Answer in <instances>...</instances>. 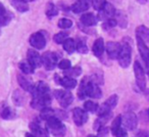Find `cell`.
Here are the masks:
<instances>
[{"label":"cell","mask_w":149,"mask_h":137,"mask_svg":"<svg viewBox=\"0 0 149 137\" xmlns=\"http://www.w3.org/2000/svg\"><path fill=\"white\" fill-rule=\"evenodd\" d=\"M46 128L53 136L55 137H63L65 135L66 128L64 124L56 117H52L49 120L46 121Z\"/></svg>","instance_id":"6da1fadb"},{"label":"cell","mask_w":149,"mask_h":137,"mask_svg":"<svg viewBox=\"0 0 149 137\" xmlns=\"http://www.w3.org/2000/svg\"><path fill=\"white\" fill-rule=\"evenodd\" d=\"M132 48L131 45L127 42L122 44V50H120V56H118V64L122 68H126L130 66L131 59H132Z\"/></svg>","instance_id":"7a4b0ae2"},{"label":"cell","mask_w":149,"mask_h":137,"mask_svg":"<svg viewBox=\"0 0 149 137\" xmlns=\"http://www.w3.org/2000/svg\"><path fill=\"white\" fill-rule=\"evenodd\" d=\"M134 74L137 86L141 90H145V88H146V76H145L144 68L138 60L134 62Z\"/></svg>","instance_id":"3957f363"},{"label":"cell","mask_w":149,"mask_h":137,"mask_svg":"<svg viewBox=\"0 0 149 137\" xmlns=\"http://www.w3.org/2000/svg\"><path fill=\"white\" fill-rule=\"evenodd\" d=\"M54 96L57 99L58 103L62 106V108H68L74 100V96L68 90H61V89H56L53 92Z\"/></svg>","instance_id":"277c9868"},{"label":"cell","mask_w":149,"mask_h":137,"mask_svg":"<svg viewBox=\"0 0 149 137\" xmlns=\"http://www.w3.org/2000/svg\"><path fill=\"white\" fill-rule=\"evenodd\" d=\"M51 103V96L48 94L39 96H33L31 100V106L35 110H42L45 108H49V104Z\"/></svg>","instance_id":"5b68a950"},{"label":"cell","mask_w":149,"mask_h":137,"mask_svg":"<svg viewBox=\"0 0 149 137\" xmlns=\"http://www.w3.org/2000/svg\"><path fill=\"white\" fill-rule=\"evenodd\" d=\"M118 96L116 94H113L111 95L109 98L106 99V101H104L102 103L101 106H99L98 108L97 113H98V116L101 117V116H104V115H107L109 113H111V110L114 108L118 104Z\"/></svg>","instance_id":"8992f818"},{"label":"cell","mask_w":149,"mask_h":137,"mask_svg":"<svg viewBox=\"0 0 149 137\" xmlns=\"http://www.w3.org/2000/svg\"><path fill=\"white\" fill-rule=\"evenodd\" d=\"M56 64H58V56L56 53L48 51L42 55V64L45 66L46 70L48 71L53 70L56 66Z\"/></svg>","instance_id":"52a82bcc"},{"label":"cell","mask_w":149,"mask_h":137,"mask_svg":"<svg viewBox=\"0 0 149 137\" xmlns=\"http://www.w3.org/2000/svg\"><path fill=\"white\" fill-rule=\"evenodd\" d=\"M122 124L124 125V127L128 130L132 131L135 130L137 128L138 125V119L135 113L133 112H128L122 117Z\"/></svg>","instance_id":"ba28073f"},{"label":"cell","mask_w":149,"mask_h":137,"mask_svg":"<svg viewBox=\"0 0 149 137\" xmlns=\"http://www.w3.org/2000/svg\"><path fill=\"white\" fill-rule=\"evenodd\" d=\"M29 42L32 47L36 48V49H43L46 46V38L43 32H36V33L32 34Z\"/></svg>","instance_id":"9c48e42d"},{"label":"cell","mask_w":149,"mask_h":137,"mask_svg":"<svg viewBox=\"0 0 149 137\" xmlns=\"http://www.w3.org/2000/svg\"><path fill=\"white\" fill-rule=\"evenodd\" d=\"M105 50L110 59H118L120 56V50H122V44L118 42L109 41L106 43Z\"/></svg>","instance_id":"30bf717a"},{"label":"cell","mask_w":149,"mask_h":137,"mask_svg":"<svg viewBox=\"0 0 149 137\" xmlns=\"http://www.w3.org/2000/svg\"><path fill=\"white\" fill-rule=\"evenodd\" d=\"M72 119L77 126H83L88 121V113L81 108H74L72 110Z\"/></svg>","instance_id":"8fae6325"},{"label":"cell","mask_w":149,"mask_h":137,"mask_svg":"<svg viewBox=\"0 0 149 137\" xmlns=\"http://www.w3.org/2000/svg\"><path fill=\"white\" fill-rule=\"evenodd\" d=\"M27 58L28 62L34 66V68H40L42 66V56L38 53L36 50L34 49H29L27 53Z\"/></svg>","instance_id":"7c38bea8"},{"label":"cell","mask_w":149,"mask_h":137,"mask_svg":"<svg viewBox=\"0 0 149 137\" xmlns=\"http://www.w3.org/2000/svg\"><path fill=\"white\" fill-rule=\"evenodd\" d=\"M86 94H87V96L92 98H100L102 96V92L100 88L91 79L88 82L87 87H86Z\"/></svg>","instance_id":"4fadbf2b"},{"label":"cell","mask_w":149,"mask_h":137,"mask_svg":"<svg viewBox=\"0 0 149 137\" xmlns=\"http://www.w3.org/2000/svg\"><path fill=\"white\" fill-rule=\"evenodd\" d=\"M50 91L49 86L45 83V82H37L35 85H33V88L31 90L32 96H39L44 95V94H48Z\"/></svg>","instance_id":"5bb4252c"},{"label":"cell","mask_w":149,"mask_h":137,"mask_svg":"<svg viewBox=\"0 0 149 137\" xmlns=\"http://www.w3.org/2000/svg\"><path fill=\"white\" fill-rule=\"evenodd\" d=\"M90 3H92V0H77L72 5V10L74 13H82L88 10L90 7Z\"/></svg>","instance_id":"9a60e30c"},{"label":"cell","mask_w":149,"mask_h":137,"mask_svg":"<svg viewBox=\"0 0 149 137\" xmlns=\"http://www.w3.org/2000/svg\"><path fill=\"white\" fill-rule=\"evenodd\" d=\"M114 15H116V9H114L113 5L108 2H106L104 6L99 10V19L104 20V21L110 19V17H113Z\"/></svg>","instance_id":"2e32d148"},{"label":"cell","mask_w":149,"mask_h":137,"mask_svg":"<svg viewBox=\"0 0 149 137\" xmlns=\"http://www.w3.org/2000/svg\"><path fill=\"white\" fill-rule=\"evenodd\" d=\"M137 46H138V50L140 52L141 57L146 64H149V47L142 39L138 37H137Z\"/></svg>","instance_id":"e0dca14e"},{"label":"cell","mask_w":149,"mask_h":137,"mask_svg":"<svg viewBox=\"0 0 149 137\" xmlns=\"http://www.w3.org/2000/svg\"><path fill=\"white\" fill-rule=\"evenodd\" d=\"M81 24L86 27H93V26L97 25L98 19L96 17V15L92 13H86L84 15H82L81 19Z\"/></svg>","instance_id":"ac0fdd59"},{"label":"cell","mask_w":149,"mask_h":137,"mask_svg":"<svg viewBox=\"0 0 149 137\" xmlns=\"http://www.w3.org/2000/svg\"><path fill=\"white\" fill-rule=\"evenodd\" d=\"M30 129H31L32 133L36 135L37 137H48V131L47 129L43 128L39 123L37 122H32L29 125Z\"/></svg>","instance_id":"d6986e66"},{"label":"cell","mask_w":149,"mask_h":137,"mask_svg":"<svg viewBox=\"0 0 149 137\" xmlns=\"http://www.w3.org/2000/svg\"><path fill=\"white\" fill-rule=\"evenodd\" d=\"M104 49H105V45H104V41L102 38H98L94 41L93 46H92V51H93L94 55L96 57H100L103 54Z\"/></svg>","instance_id":"ffe728a7"},{"label":"cell","mask_w":149,"mask_h":137,"mask_svg":"<svg viewBox=\"0 0 149 137\" xmlns=\"http://www.w3.org/2000/svg\"><path fill=\"white\" fill-rule=\"evenodd\" d=\"M59 85H61L62 87H64L65 89H74L77 86V80H74V78L66 77L64 76L63 78H60Z\"/></svg>","instance_id":"44dd1931"},{"label":"cell","mask_w":149,"mask_h":137,"mask_svg":"<svg viewBox=\"0 0 149 137\" xmlns=\"http://www.w3.org/2000/svg\"><path fill=\"white\" fill-rule=\"evenodd\" d=\"M136 37L142 39L145 43L149 42V29L145 26H139L136 29Z\"/></svg>","instance_id":"7402d4cb"},{"label":"cell","mask_w":149,"mask_h":137,"mask_svg":"<svg viewBox=\"0 0 149 137\" xmlns=\"http://www.w3.org/2000/svg\"><path fill=\"white\" fill-rule=\"evenodd\" d=\"M10 3L19 13H26L29 10V5L24 0H10Z\"/></svg>","instance_id":"603a6c76"},{"label":"cell","mask_w":149,"mask_h":137,"mask_svg":"<svg viewBox=\"0 0 149 137\" xmlns=\"http://www.w3.org/2000/svg\"><path fill=\"white\" fill-rule=\"evenodd\" d=\"M17 82H19V86H21L25 91L31 92L32 88H33V85L30 83V81L25 77V76L22 75V74H19V75H17Z\"/></svg>","instance_id":"cb8c5ba5"},{"label":"cell","mask_w":149,"mask_h":137,"mask_svg":"<svg viewBox=\"0 0 149 137\" xmlns=\"http://www.w3.org/2000/svg\"><path fill=\"white\" fill-rule=\"evenodd\" d=\"M91 78H88V77H85L83 80H82L81 84L79 86V89H78V96H79L80 99H84V98L87 96L86 94V87H87V84L88 82L90 81Z\"/></svg>","instance_id":"d4e9b609"},{"label":"cell","mask_w":149,"mask_h":137,"mask_svg":"<svg viewBox=\"0 0 149 137\" xmlns=\"http://www.w3.org/2000/svg\"><path fill=\"white\" fill-rule=\"evenodd\" d=\"M62 47L68 53H72L76 50V42H74V40L72 38H68L62 43Z\"/></svg>","instance_id":"484cf974"},{"label":"cell","mask_w":149,"mask_h":137,"mask_svg":"<svg viewBox=\"0 0 149 137\" xmlns=\"http://www.w3.org/2000/svg\"><path fill=\"white\" fill-rule=\"evenodd\" d=\"M52 117H55V110H52L51 108H45L42 110H40V118L42 120L47 121Z\"/></svg>","instance_id":"4316f807"},{"label":"cell","mask_w":149,"mask_h":137,"mask_svg":"<svg viewBox=\"0 0 149 137\" xmlns=\"http://www.w3.org/2000/svg\"><path fill=\"white\" fill-rule=\"evenodd\" d=\"M19 68L24 74H33L34 73V66L30 64L28 60H23V62H19Z\"/></svg>","instance_id":"83f0119b"},{"label":"cell","mask_w":149,"mask_h":137,"mask_svg":"<svg viewBox=\"0 0 149 137\" xmlns=\"http://www.w3.org/2000/svg\"><path fill=\"white\" fill-rule=\"evenodd\" d=\"M76 50L80 52V53H87L88 47H87V42H86L85 38H80L78 42L76 43Z\"/></svg>","instance_id":"f1b7e54d"},{"label":"cell","mask_w":149,"mask_h":137,"mask_svg":"<svg viewBox=\"0 0 149 137\" xmlns=\"http://www.w3.org/2000/svg\"><path fill=\"white\" fill-rule=\"evenodd\" d=\"M11 20H13V13L6 10L3 15H0V28L7 26L10 23Z\"/></svg>","instance_id":"f546056e"},{"label":"cell","mask_w":149,"mask_h":137,"mask_svg":"<svg viewBox=\"0 0 149 137\" xmlns=\"http://www.w3.org/2000/svg\"><path fill=\"white\" fill-rule=\"evenodd\" d=\"M122 116H118L113 121H112V124H111V127H110V130H111V133L113 135L116 134L118 130L122 128Z\"/></svg>","instance_id":"4dcf8cb0"},{"label":"cell","mask_w":149,"mask_h":137,"mask_svg":"<svg viewBox=\"0 0 149 137\" xmlns=\"http://www.w3.org/2000/svg\"><path fill=\"white\" fill-rule=\"evenodd\" d=\"M0 115H1V118L4 119V120H11V119H13L15 117V113L13 112V108H8V106L3 108Z\"/></svg>","instance_id":"1f68e13d"},{"label":"cell","mask_w":149,"mask_h":137,"mask_svg":"<svg viewBox=\"0 0 149 137\" xmlns=\"http://www.w3.org/2000/svg\"><path fill=\"white\" fill-rule=\"evenodd\" d=\"M64 75L66 77H70V78H74V77H78V76L81 75L82 73V68H79V66H74V68H70V70H66V71L63 72Z\"/></svg>","instance_id":"d6a6232c"},{"label":"cell","mask_w":149,"mask_h":137,"mask_svg":"<svg viewBox=\"0 0 149 137\" xmlns=\"http://www.w3.org/2000/svg\"><path fill=\"white\" fill-rule=\"evenodd\" d=\"M68 32H59V33H57V34H55L54 35V37H53V40H54V42H55L56 44H62L64 41H65L66 39L68 38Z\"/></svg>","instance_id":"836d02e7"},{"label":"cell","mask_w":149,"mask_h":137,"mask_svg":"<svg viewBox=\"0 0 149 137\" xmlns=\"http://www.w3.org/2000/svg\"><path fill=\"white\" fill-rule=\"evenodd\" d=\"M99 108L97 103H95L94 101H91V100H88L84 103V110L87 113H96Z\"/></svg>","instance_id":"e575fe53"},{"label":"cell","mask_w":149,"mask_h":137,"mask_svg":"<svg viewBox=\"0 0 149 137\" xmlns=\"http://www.w3.org/2000/svg\"><path fill=\"white\" fill-rule=\"evenodd\" d=\"M57 13H58L57 7H56L52 2L47 3V7H46V15H47L48 17H52L57 15Z\"/></svg>","instance_id":"d590c367"},{"label":"cell","mask_w":149,"mask_h":137,"mask_svg":"<svg viewBox=\"0 0 149 137\" xmlns=\"http://www.w3.org/2000/svg\"><path fill=\"white\" fill-rule=\"evenodd\" d=\"M57 26L60 29H63V30L70 29L72 26V21L70 19H66V17H62V19H60L59 21H58Z\"/></svg>","instance_id":"8d00e7d4"},{"label":"cell","mask_w":149,"mask_h":137,"mask_svg":"<svg viewBox=\"0 0 149 137\" xmlns=\"http://www.w3.org/2000/svg\"><path fill=\"white\" fill-rule=\"evenodd\" d=\"M116 23L120 28H126L128 26V20H127L126 15L120 13L118 15H116Z\"/></svg>","instance_id":"74e56055"},{"label":"cell","mask_w":149,"mask_h":137,"mask_svg":"<svg viewBox=\"0 0 149 137\" xmlns=\"http://www.w3.org/2000/svg\"><path fill=\"white\" fill-rule=\"evenodd\" d=\"M13 102H15L17 106H22L23 104V102L25 101V98H24L23 94H22L21 91H19V90H17V91L13 92Z\"/></svg>","instance_id":"f35d334b"},{"label":"cell","mask_w":149,"mask_h":137,"mask_svg":"<svg viewBox=\"0 0 149 137\" xmlns=\"http://www.w3.org/2000/svg\"><path fill=\"white\" fill-rule=\"evenodd\" d=\"M58 68L60 70H63V71H66V70H70L72 68V64H70V60L68 59H62L58 62Z\"/></svg>","instance_id":"ab89813d"},{"label":"cell","mask_w":149,"mask_h":137,"mask_svg":"<svg viewBox=\"0 0 149 137\" xmlns=\"http://www.w3.org/2000/svg\"><path fill=\"white\" fill-rule=\"evenodd\" d=\"M116 25H118V23H116V20L113 19V17H110V19L104 21L103 28H105V29H110V28H114Z\"/></svg>","instance_id":"60d3db41"},{"label":"cell","mask_w":149,"mask_h":137,"mask_svg":"<svg viewBox=\"0 0 149 137\" xmlns=\"http://www.w3.org/2000/svg\"><path fill=\"white\" fill-rule=\"evenodd\" d=\"M106 3L105 0H92V5H93V7L96 9V10L99 11L100 9L102 8V7L104 6V4Z\"/></svg>","instance_id":"b9f144b4"},{"label":"cell","mask_w":149,"mask_h":137,"mask_svg":"<svg viewBox=\"0 0 149 137\" xmlns=\"http://www.w3.org/2000/svg\"><path fill=\"white\" fill-rule=\"evenodd\" d=\"M55 117L62 121V120H64V119L68 118V114L61 110H55Z\"/></svg>","instance_id":"7bdbcfd3"},{"label":"cell","mask_w":149,"mask_h":137,"mask_svg":"<svg viewBox=\"0 0 149 137\" xmlns=\"http://www.w3.org/2000/svg\"><path fill=\"white\" fill-rule=\"evenodd\" d=\"M108 128H106V127H102V128H100L99 130H98V136L99 137H106L108 134Z\"/></svg>","instance_id":"ee69618b"},{"label":"cell","mask_w":149,"mask_h":137,"mask_svg":"<svg viewBox=\"0 0 149 137\" xmlns=\"http://www.w3.org/2000/svg\"><path fill=\"white\" fill-rule=\"evenodd\" d=\"M116 137H128V133H127V131L125 130V129L120 128V130L116 132V134L114 135Z\"/></svg>","instance_id":"f6af8a7d"},{"label":"cell","mask_w":149,"mask_h":137,"mask_svg":"<svg viewBox=\"0 0 149 137\" xmlns=\"http://www.w3.org/2000/svg\"><path fill=\"white\" fill-rule=\"evenodd\" d=\"M137 137H149V131L148 130H142L137 134Z\"/></svg>","instance_id":"bcb514c9"},{"label":"cell","mask_w":149,"mask_h":137,"mask_svg":"<svg viewBox=\"0 0 149 137\" xmlns=\"http://www.w3.org/2000/svg\"><path fill=\"white\" fill-rule=\"evenodd\" d=\"M6 11V9L4 8V6H3V4L1 2H0V15H3V13Z\"/></svg>","instance_id":"7dc6e473"},{"label":"cell","mask_w":149,"mask_h":137,"mask_svg":"<svg viewBox=\"0 0 149 137\" xmlns=\"http://www.w3.org/2000/svg\"><path fill=\"white\" fill-rule=\"evenodd\" d=\"M25 136H26V137H37L36 135H34L33 133H30V132H27V133H26Z\"/></svg>","instance_id":"c3c4849f"},{"label":"cell","mask_w":149,"mask_h":137,"mask_svg":"<svg viewBox=\"0 0 149 137\" xmlns=\"http://www.w3.org/2000/svg\"><path fill=\"white\" fill-rule=\"evenodd\" d=\"M24 1H25V2H33V1H36V0H24Z\"/></svg>","instance_id":"681fc988"},{"label":"cell","mask_w":149,"mask_h":137,"mask_svg":"<svg viewBox=\"0 0 149 137\" xmlns=\"http://www.w3.org/2000/svg\"><path fill=\"white\" fill-rule=\"evenodd\" d=\"M138 1L140 3H145V2H146V0H138Z\"/></svg>","instance_id":"f907efd6"},{"label":"cell","mask_w":149,"mask_h":137,"mask_svg":"<svg viewBox=\"0 0 149 137\" xmlns=\"http://www.w3.org/2000/svg\"><path fill=\"white\" fill-rule=\"evenodd\" d=\"M87 137H97V136H96V135H92V134H91V135H88Z\"/></svg>","instance_id":"816d5d0a"},{"label":"cell","mask_w":149,"mask_h":137,"mask_svg":"<svg viewBox=\"0 0 149 137\" xmlns=\"http://www.w3.org/2000/svg\"><path fill=\"white\" fill-rule=\"evenodd\" d=\"M148 116H149V108H148Z\"/></svg>","instance_id":"f5cc1de1"},{"label":"cell","mask_w":149,"mask_h":137,"mask_svg":"<svg viewBox=\"0 0 149 137\" xmlns=\"http://www.w3.org/2000/svg\"><path fill=\"white\" fill-rule=\"evenodd\" d=\"M148 76H149V71H148Z\"/></svg>","instance_id":"db71d44e"}]
</instances>
